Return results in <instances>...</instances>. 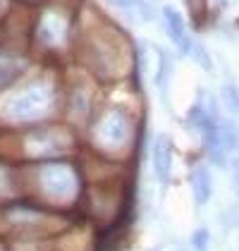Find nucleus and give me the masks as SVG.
I'll list each match as a JSON object with an SVG mask.
<instances>
[{"label": "nucleus", "mask_w": 239, "mask_h": 251, "mask_svg": "<svg viewBox=\"0 0 239 251\" xmlns=\"http://www.w3.org/2000/svg\"><path fill=\"white\" fill-rule=\"evenodd\" d=\"M70 136L62 129H53V127H39L31 129L24 136V151L31 158H48V155H58L67 149Z\"/></svg>", "instance_id": "39448f33"}, {"label": "nucleus", "mask_w": 239, "mask_h": 251, "mask_svg": "<svg viewBox=\"0 0 239 251\" xmlns=\"http://www.w3.org/2000/svg\"><path fill=\"white\" fill-rule=\"evenodd\" d=\"M5 10H7V0H0V17L5 15Z\"/></svg>", "instance_id": "a211bd4d"}, {"label": "nucleus", "mask_w": 239, "mask_h": 251, "mask_svg": "<svg viewBox=\"0 0 239 251\" xmlns=\"http://www.w3.org/2000/svg\"><path fill=\"white\" fill-rule=\"evenodd\" d=\"M220 139H222V144H225L227 151L237 149V144H239L237 127H235L232 122H227V120H220Z\"/></svg>", "instance_id": "f8f14e48"}, {"label": "nucleus", "mask_w": 239, "mask_h": 251, "mask_svg": "<svg viewBox=\"0 0 239 251\" xmlns=\"http://www.w3.org/2000/svg\"><path fill=\"white\" fill-rule=\"evenodd\" d=\"M163 20H165V26H167V36L172 39V43L179 48V53H191L194 43L187 36V29H184V22H182V15H179L175 7L165 5L163 7Z\"/></svg>", "instance_id": "0eeeda50"}, {"label": "nucleus", "mask_w": 239, "mask_h": 251, "mask_svg": "<svg viewBox=\"0 0 239 251\" xmlns=\"http://www.w3.org/2000/svg\"><path fill=\"white\" fill-rule=\"evenodd\" d=\"M70 108H72V115L77 117V120H84V117L89 115V98H86V94H84L81 89H77V91L72 94Z\"/></svg>", "instance_id": "ddd939ff"}, {"label": "nucleus", "mask_w": 239, "mask_h": 251, "mask_svg": "<svg viewBox=\"0 0 239 251\" xmlns=\"http://www.w3.org/2000/svg\"><path fill=\"white\" fill-rule=\"evenodd\" d=\"M36 184L48 203L70 206L81 192L79 175L70 163H43L36 170Z\"/></svg>", "instance_id": "f03ea898"}, {"label": "nucleus", "mask_w": 239, "mask_h": 251, "mask_svg": "<svg viewBox=\"0 0 239 251\" xmlns=\"http://www.w3.org/2000/svg\"><path fill=\"white\" fill-rule=\"evenodd\" d=\"M29 2H39V0H29Z\"/></svg>", "instance_id": "6ab92c4d"}, {"label": "nucleus", "mask_w": 239, "mask_h": 251, "mask_svg": "<svg viewBox=\"0 0 239 251\" xmlns=\"http://www.w3.org/2000/svg\"><path fill=\"white\" fill-rule=\"evenodd\" d=\"M158 58L160 65H158V75H156V86L160 89V96L167 98V84H170V77H172V60L163 48H158Z\"/></svg>", "instance_id": "9d476101"}, {"label": "nucleus", "mask_w": 239, "mask_h": 251, "mask_svg": "<svg viewBox=\"0 0 239 251\" xmlns=\"http://www.w3.org/2000/svg\"><path fill=\"white\" fill-rule=\"evenodd\" d=\"M208 239H211L208 230H196L194 234H191V247H194L196 251H206L208 249Z\"/></svg>", "instance_id": "dca6fc26"}, {"label": "nucleus", "mask_w": 239, "mask_h": 251, "mask_svg": "<svg viewBox=\"0 0 239 251\" xmlns=\"http://www.w3.org/2000/svg\"><path fill=\"white\" fill-rule=\"evenodd\" d=\"M62 34H65V31H62V22L55 20V15H46L43 22H41V26H39L41 43H55Z\"/></svg>", "instance_id": "9b49d317"}, {"label": "nucleus", "mask_w": 239, "mask_h": 251, "mask_svg": "<svg viewBox=\"0 0 239 251\" xmlns=\"http://www.w3.org/2000/svg\"><path fill=\"white\" fill-rule=\"evenodd\" d=\"M191 55H194V60L199 62L206 72H213V62H211V58H208V53H206L203 46H194V48H191Z\"/></svg>", "instance_id": "4468645a"}, {"label": "nucleus", "mask_w": 239, "mask_h": 251, "mask_svg": "<svg viewBox=\"0 0 239 251\" xmlns=\"http://www.w3.org/2000/svg\"><path fill=\"white\" fill-rule=\"evenodd\" d=\"M191 194H194V201L199 206L211 201V196H213V177H211L206 165H196L194 168V173H191Z\"/></svg>", "instance_id": "6e6552de"}, {"label": "nucleus", "mask_w": 239, "mask_h": 251, "mask_svg": "<svg viewBox=\"0 0 239 251\" xmlns=\"http://www.w3.org/2000/svg\"><path fill=\"white\" fill-rule=\"evenodd\" d=\"M222 98H225V103H227L235 113H239V89L237 86H225V89H222Z\"/></svg>", "instance_id": "2eb2a0df"}, {"label": "nucleus", "mask_w": 239, "mask_h": 251, "mask_svg": "<svg viewBox=\"0 0 239 251\" xmlns=\"http://www.w3.org/2000/svg\"><path fill=\"white\" fill-rule=\"evenodd\" d=\"M94 139L108 149H122L132 139V120L124 110H108L98 120Z\"/></svg>", "instance_id": "20e7f679"}, {"label": "nucleus", "mask_w": 239, "mask_h": 251, "mask_svg": "<svg viewBox=\"0 0 239 251\" xmlns=\"http://www.w3.org/2000/svg\"><path fill=\"white\" fill-rule=\"evenodd\" d=\"M53 105H55V91L50 89V84L34 81L5 98L0 103V113L10 122L29 125V122H39L46 115H50Z\"/></svg>", "instance_id": "f257e3e1"}, {"label": "nucleus", "mask_w": 239, "mask_h": 251, "mask_svg": "<svg viewBox=\"0 0 239 251\" xmlns=\"http://www.w3.org/2000/svg\"><path fill=\"white\" fill-rule=\"evenodd\" d=\"M232 182H235V189L239 192V160H235V168H232Z\"/></svg>", "instance_id": "f3484780"}, {"label": "nucleus", "mask_w": 239, "mask_h": 251, "mask_svg": "<svg viewBox=\"0 0 239 251\" xmlns=\"http://www.w3.org/2000/svg\"><path fill=\"white\" fill-rule=\"evenodd\" d=\"M84 50H86V55H89L91 67H94L98 75H103V77H118L120 72H122V62H120L122 48H120L105 31L91 34V36L86 39V43H84Z\"/></svg>", "instance_id": "7ed1b4c3"}, {"label": "nucleus", "mask_w": 239, "mask_h": 251, "mask_svg": "<svg viewBox=\"0 0 239 251\" xmlns=\"http://www.w3.org/2000/svg\"><path fill=\"white\" fill-rule=\"evenodd\" d=\"M151 163H153V173L158 177V182H167L172 173V144L167 134H158L151 149Z\"/></svg>", "instance_id": "423d86ee"}, {"label": "nucleus", "mask_w": 239, "mask_h": 251, "mask_svg": "<svg viewBox=\"0 0 239 251\" xmlns=\"http://www.w3.org/2000/svg\"><path fill=\"white\" fill-rule=\"evenodd\" d=\"M0 251H2V249H0Z\"/></svg>", "instance_id": "aec40b11"}, {"label": "nucleus", "mask_w": 239, "mask_h": 251, "mask_svg": "<svg viewBox=\"0 0 239 251\" xmlns=\"http://www.w3.org/2000/svg\"><path fill=\"white\" fill-rule=\"evenodd\" d=\"M22 75V62L7 53H0V89L10 86Z\"/></svg>", "instance_id": "1a4fd4ad"}]
</instances>
